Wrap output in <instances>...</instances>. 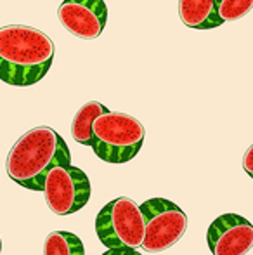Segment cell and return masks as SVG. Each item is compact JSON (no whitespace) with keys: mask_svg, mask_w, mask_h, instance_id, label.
Returning a JSON list of instances; mask_svg holds the SVG:
<instances>
[{"mask_svg":"<svg viewBox=\"0 0 253 255\" xmlns=\"http://www.w3.org/2000/svg\"><path fill=\"white\" fill-rule=\"evenodd\" d=\"M144 125L122 111H108L94 122L92 149L95 156L108 163H127L141 151Z\"/></svg>","mask_w":253,"mask_h":255,"instance_id":"cell-3","label":"cell"},{"mask_svg":"<svg viewBox=\"0 0 253 255\" xmlns=\"http://www.w3.org/2000/svg\"><path fill=\"white\" fill-rule=\"evenodd\" d=\"M243 168L253 179V144L247 149V153H245V156H243Z\"/></svg>","mask_w":253,"mask_h":255,"instance_id":"cell-13","label":"cell"},{"mask_svg":"<svg viewBox=\"0 0 253 255\" xmlns=\"http://www.w3.org/2000/svg\"><path fill=\"white\" fill-rule=\"evenodd\" d=\"M108 108L104 104L97 101H88L85 103L80 110L77 111V115L73 117L71 122V135L78 144L90 146L92 148V127L94 122L97 120L101 115L108 113Z\"/></svg>","mask_w":253,"mask_h":255,"instance_id":"cell-10","label":"cell"},{"mask_svg":"<svg viewBox=\"0 0 253 255\" xmlns=\"http://www.w3.org/2000/svg\"><path fill=\"white\" fill-rule=\"evenodd\" d=\"M58 16L71 35L82 40H94L101 37L108 23V7L104 0H63Z\"/></svg>","mask_w":253,"mask_h":255,"instance_id":"cell-8","label":"cell"},{"mask_svg":"<svg viewBox=\"0 0 253 255\" xmlns=\"http://www.w3.org/2000/svg\"><path fill=\"white\" fill-rule=\"evenodd\" d=\"M44 255H85V249L73 233L52 231L44 242Z\"/></svg>","mask_w":253,"mask_h":255,"instance_id":"cell-11","label":"cell"},{"mask_svg":"<svg viewBox=\"0 0 253 255\" xmlns=\"http://www.w3.org/2000/svg\"><path fill=\"white\" fill-rule=\"evenodd\" d=\"M206 243L213 255H247L253 249V224L238 214H224L210 224Z\"/></svg>","mask_w":253,"mask_h":255,"instance_id":"cell-7","label":"cell"},{"mask_svg":"<svg viewBox=\"0 0 253 255\" xmlns=\"http://www.w3.org/2000/svg\"><path fill=\"white\" fill-rule=\"evenodd\" d=\"M95 233L108 250L142 247L146 235L141 205L127 196H120L101 208L95 217Z\"/></svg>","mask_w":253,"mask_h":255,"instance_id":"cell-4","label":"cell"},{"mask_svg":"<svg viewBox=\"0 0 253 255\" xmlns=\"http://www.w3.org/2000/svg\"><path fill=\"white\" fill-rule=\"evenodd\" d=\"M54 42L33 26L7 24L0 28V80L30 87L42 80L54 63Z\"/></svg>","mask_w":253,"mask_h":255,"instance_id":"cell-1","label":"cell"},{"mask_svg":"<svg viewBox=\"0 0 253 255\" xmlns=\"http://www.w3.org/2000/svg\"><path fill=\"white\" fill-rule=\"evenodd\" d=\"M146 235L141 249L148 254H162L173 247L187 229V215L179 205L167 198H151L141 205Z\"/></svg>","mask_w":253,"mask_h":255,"instance_id":"cell-5","label":"cell"},{"mask_svg":"<svg viewBox=\"0 0 253 255\" xmlns=\"http://www.w3.org/2000/svg\"><path fill=\"white\" fill-rule=\"evenodd\" d=\"M44 196L51 212L56 215H70L87 205L90 182L84 170L71 163L56 165L45 177Z\"/></svg>","mask_w":253,"mask_h":255,"instance_id":"cell-6","label":"cell"},{"mask_svg":"<svg viewBox=\"0 0 253 255\" xmlns=\"http://www.w3.org/2000/svg\"><path fill=\"white\" fill-rule=\"evenodd\" d=\"M0 252H2V240H0Z\"/></svg>","mask_w":253,"mask_h":255,"instance_id":"cell-15","label":"cell"},{"mask_svg":"<svg viewBox=\"0 0 253 255\" xmlns=\"http://www.w3.org/2000/svg\"><path fill=\"white\" fill-rule=\"evenodd\" d=\"M102 255H142L137 250H130V249H113V250H106Z\"/></svg>","mask_w":253,"mask_h":255,"instance_id":"cell-14","label":"cell"},{"mask_svg":"<svg viewBox=\"0 0 253 255\" xmlns=\"http://www.w3.org/2000/svg\"><path fill=\"white\" fill-rule=\"evenodd\" d=\"M217 12L224 23L238 21L253 9V0H215Z\"/></svg>","mask_w":253,"mask_h":255,"instance_id":"cell-12","label":"cell"},{"mask_svg":"<svg viewBox=\"0 0 253 255\" xmlns=\"http://www.w3.org/2000/svg\"><path fill=\"white\" fill-rule=\"evenodd\" d=\"M71 163L64 139L51 127H35L23 134L9 151L7 175L30 191H44L49 170L56 165Z\"/></svg>","mask_w":253,"mask_h":255,"instance_id":"cell-2","label":"cell"},{"mask_svg":"<svg viewBox=\"0 0 253 255\" xmlns=\"http://www.w3.org/2000/svg\"><path fill=\"white\" fill-rule=\"evenodd\" d=\"M179 16L187 28L194 30H212L224 24L215 0H179Z\"/></svg>","mask_w":253,"mask_h":255,"instance_id":"cell-9","label":"cell"}]
</instances>
